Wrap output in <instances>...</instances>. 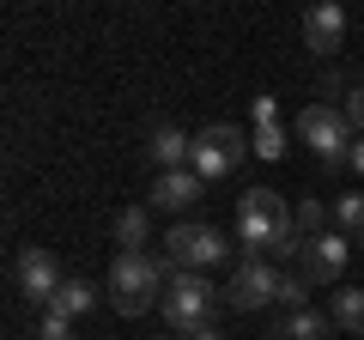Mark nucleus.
Wrapping results in <instances>:
<instances>
[{
  "mask_svg": "<svg viewBox=\"0 0 364 340\" xmlns=\"http://www.w3.org/2000/svg\"><path fill=\"white\" fill-rule=\"evenodd\" d=\"M237 243H243V262L304 255L298 207H286V195H273V188H243V201H237Z\"/></svg>",
  "mask_w": 364,
  "mask_h": 340,
  "instance_id": "f257e3e1",
  "label": "nucleus"
},
{
  "mask_svg": "<svg viewBox=\"0 0 364 340\" xmlns=\"http://www.w3.org/2000/svg\"><path fill=\"white\" fill-rule=\"evenodd\" d=\"M176 280V267L164 262V255H128V249H116V262H109V310L116 316H146L152 304H164V286Z\"/></svg>",
  "mask_w": 364,
  "mask_h": 340,
  "instance_id": "f03ea898",
  "label": "nucleus"
},
{
  "mask_svg": "<svg viewBox=\"0 0 364 340\" xmlns=\"http://www.w3.org/2000/svg\"><path fill=\"white\" fill-rule=\"evenodd\" d=\"M164 262L176 274H207V267L231 262V243H225L219 225H200V219H176L164 237Z\"/></svg>",
  "mask_w": 364,
  "mask_h": 340,
  "instance_id": "7ed1b4c3",
  "label": "nucleus"
},
{
  "mask_svg": "<svg viewBox=\"0 0 364 340\" xmlns=\"http://www.w3.org/2000/svg\"><path fill=\"white\" fill-rule=\"evenodd\" d=\"M219 304H225V292L213 286L207 274H176V280L164 286V304H158V310H164V322L176 328V334H195V328L213 322Z\"/></svg>",
  "mask_w": 364,
  "mask_h": 340,
  "instance_id": "20e7f679",
  "label": "nucleus"
},
{
  "mask_svg": "<svg viewBox=\"0 0 364 340\" xmlns=\"http://www.w3.org/2000/svg\"><path fill=\"white\" fill-rule=\"evenodd\" d=\"M298 134H304V146H310V152L322 158L328 170H334V164H346V158H352V140H358L340 104H310V110L298 116Z\"/></svg>",
  "mask_w": 364,
  "mask_h": 340,
  "instance_id": "39448f33",
  "label": "nucleus"
},
{
  "mask_svg": "<svg viewBox=\"0 0 364 340\" xmlns=\"http://www.w3.org/2000/svg\"><path fill=\"white\" fill-rule=\"evenodd\" d=\"M243 158H249V140L231 128V122H213V128L195 134V158H188V170H195L200 183H219V176H231Z\"/></svg>",
  "mask_w": 364,
  "mask_h": 340,
  "instance_id": "423d86ee",
  "label": "nucleus"
},
{
  "mask_svg": "<svg viewBox=\"0 0 364 340\" xmlns=\"http://www.w3.org/2000/svg\"><path fill=\"white\" fill-rule=\"evenodd\" d=\"M346 262H352V237H340V231H322V237H304L298 274L310 280V286H340Z\"/></svg>",
  "mask_w": 364,
  "mask_h": 340,
  "instance_id": "0eeeda50",
  "label": "nucleus"
},
{
  "mask_svg": "<svg viewBox=\"0 0 364 340\" xmlns=\"http://www.w3.org/2000/svg\"><path fill=\"white\" fill-rule=\"evenodd\" d=\"M225 304L231 310H267V304H279V267L273 262H237L231 286H225Z\"/></svg>",
  "mask_w": 364,
  "mask_h": 340,
  "instance_id": "6e6552de",
  "label": "nucleus"
},
{
  "mask_svg": "<svg viewBox=\"0 0 364 340\" xmlns=\"http://www.w3.org/2000/svg\"><path fill=\"white\" fill-rule=\"evenodd\" d=\"M61 262H55L49 249H25V255H18V292H25L31 304H43V310H49L55 304V292H61Z\"/></svg>",
  "mask_w": 364,
  "mask_h": 340,
  "instance_id": "1a4fd4ad",
  "label": "nucleus"
},
{
  "mask_svg": "<svg viewBox=\"0 0 364 340\" xmlns=\"http://www.w3.org/2000/svg\"><path fill=\"white\" fill-rule=\"evenodd\" d=\"M340 43H346V6H334V0H316L310 13H304V49L334 55Z\"/></svg>",
  "mask_w": 364,
  "mask_h": 340,
  "instance_id": "9d476101",
  "label": "nucleus"
},
{
  "mask_svg": "<svg viewBox=\"0 0 364 340\" xmlns=\"http://www.w3.org/2000/svg\"><path fill=\"white\" fill-rule=\"evenodd\" d=\"M200 195H207V183H200L195 170H164V176L152 183V207L158 213H188Z\"/></svg>",
  "mask_w": 364,
  "mask_h": 340,
  "instance_id": "9b49d317",
  "label": "nucleus"
},
{
  "mask_svg": "<svg viewBox=\"0 0 364 340\" xmlns=\"http://www.w3.org/2000/svg\"><path fill=\"white\" fill-rule=\"evenodd\" d=\"M146 158L158 164V176H164V170H188V158H195V134H182V128H152Z\"/></svg>",
  "mask_w": 364,
  "mask_h": 340,
  "instance_id": "f8f14e48",
  "label": "nucleus"
},
{
  "mask_svg": "<svg viewBox=\"0 0 364 340\" xmlns=\"http://www.w3.org/2000/svg\"><path fill=\"white\" fill-rule=\"evenodd\" d=\"M328 328H334L328 310H291L273 322V340H328Z\"/></svg>",
  "mask_w": 364,
  "mask_h": 340,
  "instance_id": "ddd939ff",
  "label": "nucleus"
},
{
  "mask_svg": "<svg viewBox=\"0 0 364 340\" xmlns=\"http://www.w3.org/2000/svg\"><path fill=\"white\" fill-rule=\"evenodd\" d=\"M328 316H334V328H346V334L364 340V292L358 286H334V298H328Z\"/></svg>",
  "mask_w": 364,
  "mask_h": 340,
  "instance_id": "4468645a",
  "label": "nucleus"
},
{
  "mask_svg": "<svg viewBox=\"0 0 364 340\" xmlns=\"http://www.w3.org/2000/svg\"><path fill=\"white\" fill-rule=\"evenodd\" d=\"M91 304H97V286H91L85 274H73V280H61V292H55V304H49V310H61V316H73V322H79V316H85Z\"/></svg>",
  "mask_w": 364,
  "mask_h": 340,
  "instance_id": "2eb2a0df",
  "label": "nucleus"
},
{
  "mask_svg": "<svg viewBox=\"0 0 364 340\" xmlns=\"http://www.w3.org/2000/svg\"><path fill=\"white\" fill-rule=\"evenodd\" d=\"M146 237H152V213H146V207H122V219H116V243L128 249V255H146Z\"/></svg>",
  "mask_w": 364,
  "mask_h": 340,
  "instance_id": "dca6fc26",
  "label": "nucleus"
},
{
  "mask_svg": "<svg viewBox=\"0 0 364 340\" xmlns=\"http://www.w3.org/2000/svg\"><path fill=\"white\" fill-rule=\"evenodd\" d=\"M334 231L352 237V243L364 237V195H340V201H334Z\"/></svg>",
  "mask_w": 364,
  "mask_h": 340,
  "instance_id": "f3484780",
  "label": "nucleus"
},
{
  "mask_svg": "<svg viewBox=\"0 0 364 340\" xmlns=\"http://www.w3.org/2000/svg\"><path fill=\"white\" fill-rule=\"evenodd\" d=\"M249 152L267 158V164H279V158L291 152V146H286V122H279V128H255V134H249Z\"/></svg>",
  "mask_w": 364,
  "mask_h": 340,
  "instance_id": "a211bd4d",
  "label": "nucleus"
},
{
  "mask_svg": "<svg viewBox=\"0 0 364 340\" xmlns=\"http://www.w3.org/2000/svg\"><path fill=\"white\" fill-rule=\"evenodd\" d=\"M279 310H310V280L304 274H279Z\"/></svg>",
  "mask_w": 364,
  "mask_h": 340,
  "instance_id": "6ab92c4d",
  "label": "nucleus"
},
{
  "mask_svg": "<svg viewBox=\"0 0 364 340\" xmlns=\"http://www.w3.org/2000/svg\"><path fill=\"white\" fill-rule=\"evenodd\" d=\"M328 231V207H322V201H298V237H322Z\"/></svg>",
  "mask_w": 364,
  "mask_h": 340,
  "instance_id": "aec40b11",
  "label": "nucleus"
},
{
  "mask_svg": "<svg viewBox=\"0 0 364 340\" xmlns=\"http://www.w3.org/2000/svg\"><path fill=\"white\" fill-rule=\"evenodd\" d=\"M37 340H73V316L43 310V316H37Z\"/></svg>",
  "mask_w": 364,
  "mask_h": 340,
  "instance_id": "412c9836",
  "label": "nucleus"
},
{
  "mask_svg": "<svg viewBox=\"0 0 364 340\" xmlns=\"http://www.w3.org/2000/svg\"><path fill=\"white\" fill-rule=\"evenodd\" d=\"M249 116H255V128H279V97H255Z\"/></svg>",
  "mask_w": 364,
  "mask_h": 340,
  "instance_id": "4be33fe9",
  "label": "nucleus"
},
{
  "mask_svg": "<svg viewBox=\"0 0 364 340\" xmlns=\"http://www.w3.org/2000/svg\"><path fill=\"white\" fill-rule=\"evenodd\" d=\"M340 110H346L352 134H364V85H352V92H346V104H340Z\"/></svg>",
  "mask_w": 364,
  "mask_h": 340,
  "instance_id": "5701e85b",
  "label": "nucleus"
},
{
  "mask_svg": "<svg viewBox=\"0 0 364 340\" xmlns=\"http://www.w3.org/2000/svg\"><path fill=\"white\" fill-rule=\"evenodd\" d=\"M346 164H352V170H358V176H364V134H358V140H352V158H346Z\"/></svg>",
  "mask_w": 364,
  "mask_h": 340,
  "instance_id": "b1692460",
  "label": "nucleus"
},
{
  "mask_svg": "<svg viewBox=\"0 0 364 340\" xmlns=\"http://www.w3.org/2000/svg\"><path fill=\"white\" fill-rule=\"evenodd\" d=\"M182 340H225V334H219V328L207 322V328H195V334H182Z\"/></svg>",
  "mask_w": 364,
  "mask_h": 340,
  "instance_id": "393cba45",
  "label": "nucleus"
},
{
  "mask_svg": "<svg viewBox=\"0 0 364 340\" xmlns=\"http://www.w3.org/2000/svg\"><path fill=\"white\" fill-rule=\"evenodd\" d=\"M358 255H364V237H358Z\"/></svg>",
  "mask_w": 364,
  "mask_h": 340,
  "instance_id": "a878e982",
  "label": "nucleus"
},
{
  "mask_svg": "<svg viewBox=\"0 0 364 340\" xmlns=\"http://www.w3.org/2000/svg\"><path fill=\"white\" fill-rule=\"evenodd\" d=\"M158 340H176V334H158Z\"/></svg>",
  "mask_w": 364,
  "mask_h": 340,
  "instance_id": "bb28decb",
  "label": "nucleus"
}]
</instances>
